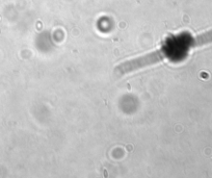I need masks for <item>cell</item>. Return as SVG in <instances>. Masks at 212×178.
<instances>
[{
    "label": "cell",
    "instance_id": "1",
    "mask_svg": "<svg viewBox=\"0 0 212 178\" xmlns=\"http://www.w3.org/2000/svg\"><path fill=\"white\" fill-rule=\"evenodd\" d=\"M165 58L163 50H155L149 53H146L140 56H136L134 58L128 59L121 63L120 65L114 68L113 74L117 77L124 76L128 73H132L134 71L137 70H141L144 68L153 66V65H156L158 63L162 62L163 59Z\"/></svg>",
    "mask_w": 212,
    "mask_h": 178
},
{
    "label": "cell",
    "instance_id": "2",
    "mask_svg": "<svg viewBox=\"0 0 212 178\" xmlns=\"http://www.w3.org/2000/svg\"><path fill=\"white\" fill-rule=\"evenodd\" d=\"M210 43H212V29L198 34L191 41V47L192 48H196V47H201V46L207 45Z\"/></svg>",
    "mask_w": 212,
    "mask_h": 178
}]
</instances>
